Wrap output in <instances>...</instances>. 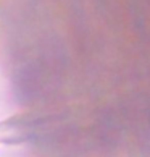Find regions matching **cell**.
<instances>
[{
  "mask_svg": "<svg viewBox=\"0 0 150 157\" xmlns=\"http://www.w3.org/2000/svg\"><path fill=\"white\" fill-rule=\"evenodd\" d=\"M0 157H23L21 151L15 146H0Z\"/></svg>",
  "mask_w": 150,
  "mask_h": 157,
  "instance_id": "7a4b0ae2",
  "label": "cell"
},
{
  "mask_svg": "<svg viewBox=\"0 0 150 157\" xmlns=\"http://www.w3.org/2000/svg\"><path fill=\"white\" fill-rule=\"evenodd\" d=\"M10 83L8 78L5 75L2 65H0V120H2L5 115H7L8 109H10Z\"/></svg>",
  "mask_w": 150,
  "mask_h": 157,
  "instance_id": "6da1fadb",
  "label": "cell"
}]
</instances>
